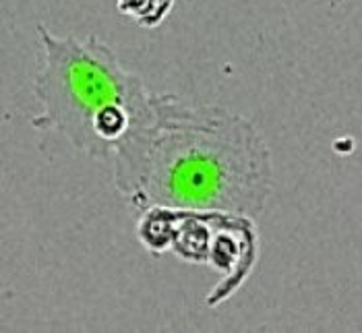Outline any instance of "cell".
Returning a JSON list of instances; mask_svg holds the SVG:
<instances>
[{
	"label": "cell",
	"mask_w": 362,
	"mask_h": 333,
	"mask_svg": "<svg viewBox=\"0 0 362 333\" xmlns=\"http://www.w3.org/2000/svg\"><path fill=\"white\" fill-rule=\"evenodd\" d=\"M114 187L137 211L151 207L263 214L274 191L263 133L234 112L151 93L118 141Z\"/></svg>",
	"instance_id": "obj_1"
},
{
	"label": "cell",
	"mask_w": 362,
	"mask_h": 333,
	"mask_svg": "<svg viewBox=\"0 0 362 333\" xmlns=\"http://www.w3.org/2000/svg\"><path fill=\"white\" fill-rule=\"evenodd\" d=\"M37 35L42 56L33 93L42 114L31 124L62 133L91 158H112L131 122L147 108L151 91L95 35L56 37L42 23Z\"/></svg>",
	"instance_id": "obj_2"
},
{
	"label": "cell",
	"mask_w": 362,
	"mask_h": 333,
	"mask_svg": "<svg viewBox=\"0 0 362 333\" xmlns=\"http://www.w3.org/2000/svg\"><path fill=\"white\" fill-rule=\"evenodd\" d=\"M174 0H118V11L133 17L143 28H156L166 19Z\"/></svg>",
	"instance_id": "obj_3"
}]
</instances>
